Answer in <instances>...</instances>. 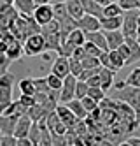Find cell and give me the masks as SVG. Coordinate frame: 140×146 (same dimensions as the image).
Masks as SVG:
<instances>
[{"mask_svg": "<svg viewBox=\"0 0 140 146\" xmlns=\"http://www.w3.org/2000/svg\"><path fill=\"white\" fill-rule=\"evenodd\" d=\"M56 113H58V116H60V120L63 121L68 127V130L70 129H74L75 125H77V121H79V118L75 116V114L68 109V106L67 104H58V108H56Z\"/></svg>", "mask_w": 140, "mask_h": 146, "instance_id": "cell-9", "label": "cell"}, {"mask_svg": "<svg viewBox=\"0 0 140 146\" xmlns=\"http://www.w3.org/2000/svg\"><path fill=\"white\" fill-rule=\"evenodd\" d=\"M12 102V88H0V104H9Z\"/></svg>", "mask_w": 140, "mask_h": 146, "instance_id": "cell-40", "label": "cell"}, {"mask_svg": "<svg viewBox=\"0 0 140 146\" xmlns=\"http://www.w3.org/2000/svg\"><path fill=\"white\" fill-rule=\"evenodd\" d=\"M35 4L37 5H44V4H49V2H47V0H35Z\"/></svg>", "mask_w": 140, "mask_h": 146, "instance_id": "cell-55", "label": "cell"}, {"mask_svg": "<svg viewBox=\"0 0 140 146\" xmlns=\"http://www.w3.org/2000/svg\"><path fill=\"white\" fill-rule=\"evenodd\" d=\"M18 86H19V92L23 93V95H35V92H37L34 78H23L18 83Z\"/></svg>", "mask_w": 140, "mask_h": 146, "instance_id": "cell-23", "label": "cell"}, {"mask_svg": "<svg viewBox=\"0 0 140 146\" xmlns=\"http://www.w3.org/2000/svg\"><path fill=\"white\" fill-rule=\"evenodd\" d=\"M96 2H98L100 5H103V7H105V5H109V4H112L110 0H96Z\"/></svg>", "mask_w": 140, "mask_h": 146, "instance_id": "cell-54", "label": "cell"}, {"mask_svg": "<svg viewBox=\"0 0 140 146\" xmlns=\"http://www.w3.org/2000/svg\"><path fill=\"white\" fill-rule=\"evenodd\" d=\"M77 78L68 74L65 79H63V86L60 90V104H67L70 100L75 99V86H77Z\"/></svg>", "mask_w": 140, "mask_h": 146, "instance_id": "cell-5", "label": "cell"}, {"mask_svg": "<svg viewBox=\"0 0 140 146\" xmlns=\"http://www.w3.org/2000/svg\"><path fill=\"white\" fill-rule=\"evenodd\" d=\"M34 18H35V21H37L40 27L51 23L53 19H55V11H53V5H49V4L37 5L35 13H34Z\"/></svg>", "mask_w": 140, "mask_h": 146, "instance_id": "cell-6", "label": "cell"}, {"mask_svg": "<svg viewBox=\"0 0 140 146\" xmlns=\"http://www.w3.org/2000/svg\"><path fill=\"white\" fill-rule=\"evenodd\" d=\"M123 14H124V11L117 2H112L103 7V18H116V16H123Z\"/></svg>", "mask_w": 140, "mask_h": 146, "instance_id": "cell-26", "label": "cell"}, {"mask_svg": "<svg viewBox=\"0 0 140 146\" xmlns=\"http://www.w3.org/2000/svg\"><path fill=\"white\" fill-rule=\"evenodd\" d=\"M14 83H16V78H14V74H11L9 70L0 76V88H12Z\"/></svg>", "mask_w": 140, "mask_h": 146, "instance_id": "cell-33", "label": "cell"}, {"mask_svg": "<svg viewBox=\"0 0 140 146\" xmlns=\"http://www.w3.org/2000/svg\"><path fill=\"white\" fill-rule=\"evenodd\" d=\"M114 74H116L114 70L105 69V67H100V72H98V76H100V86L105 92H109L114 86Z\"/></svg>", "mask_w": 140, "mask_h": 146, "instance_id": "cell-16", "label": "cell"}, {"mask_svg": "<svg viewBox=\"0 0 140 146\" xmlns=\"http://www.w3.org/2000/svg\"><path fill=\"white\" fill-rule=\"evenodd\" d=\"M128 143H130L131 146H140V137H130V139H126Z\"/></svg>", "mask_w": 140, "mask_h": 146, "instance_id": "cell-52", "label": "cell"}, {"mask_svg": "<svg viewBox=\"0 0 140 146\" xmlns=\"http://www.w3.org/2000/svg\"><path fill=\"white\" fill-rule=\"evenodd\" d=\"M89 92V85L86 81H77V86H75V99H84Z\"/></svg>", "mask_w": 140, "mask_h": 146, "instance_id": "cell-34", "label": "cell"}, {"mask_svg": "<svg viewBox=\"0 0 140 146\" xmlns=\"http://www.w3.org/2000/svg\"><path fill=\"white\" fill-rule=\"evenodd\" d=\"M53 11H55V19H56L58 23H63V21H67V19L70 18L65 2H55V5H53Z\"/></svg>", "mask_w": 140, "mask_h": 146, "instance_id": "cell-22", "label": "cell"}, {"mask_svg": "<svg viewBox=\"0 0 140 146\" xmlns=\"http://www.w3.org/2000/svg\"><path fill=\"white\" fill-rule=\"evenodd\" d=\"M16 146H34V141H32L30 137H19Z\"/></svg>", "mask_w": 140, "mask_h": 146, "instance_id": "cell-50", "label": "cell"}, {"mask_svg": "<svg viewBox=\"0 0 140 146\" xmlns=\"http://www.w3.org/2000/svg\"><path fill=\"white\" fill-rule=\"evenodd\" d=\"M14 7L18 9L19 14H28V16H34L37 4L35 0H14Z\"/></svg>", "mask_w": 140, "mask_h": 146, "instance_id": "cell-18", "label": "cell"}, {"mask_svg": "<svg viewBox=\"0 0 140 146\" xmlns=\"http://www.w3.org/2000/svg\"><path fill=\"white\" fill-rule=\"evenodd\" d=\"M5 55L11 58V60H21L25 56V48H23V42L21 40H18V39H14L12 42H11L9 46H7V49H5Z\"/></svg>", "mask_w": 140, "mask_h": 146, "instance_id": "cell-13", "label": "cell"}, {"mask_svg": "<svg viewBox=\"0 0 140 146\" xmlns=\"http://www.w3.org/2000/svg\"><path fill=\"white\" fill-rule=\"evenodd\" d=\"M84 56H88V55H86V51H84V46H77V48L74 49V53H72V56H70V58L82 62V60H84Z\"/></svg>", "mask_w": 140, "mask_h": 146, "instance_id": "cell-48", "label": "cell"}, {"mask_svg": "<svg viewBox=\"0 0 140 146\" xmlns=\"http://www.w3.org/2000/svg\"><path fill=\"white\" fill-rule=\"evenodd\" d=\"M65 4H67V11H68L70 18H74L75 21H79V19L86 14L82 0H65Z\"/></svg>", "mask_w": 140, "mask_h": 146, "instance_id": "cell-14", "label": "cell"}, {"mask_svg": "<svg viewBox=\"0 0 140 146\" xmlns=\"http://www.w3.org/2000/svg\"><path fill=\"white\" fill-rule=\"evenodd\" d=\"M100 64H102V67H105V69L114 70L112 62H110V56H109V51H103V53L100 55ZM114 72H116V70H114Z\"/></svg>", "mask_w": 140, "mask_h": 146, "instance_id": "cell-44", "label": "cell"}, {"mask_svg": "<svg viewBox=\"0 0 140 146\" xmlns=\"http://www.w3.org/2000/svg\"><path fill=\"white\" fill-rule=\"evenodd\" d=\"M40 135H42V129L39 127L37 123H34V125H32V129H30L28 137L34 141V144H37V143H39V139H40Z\"/></svg>", "mask_w": 140, "mask_h": 146, "instance_id": "cell-43", "label": "cell"}, {"mask_svg": "<svg viewBox=\"0 0 140 146\" xmlns=\"http://www.w3.org/2000/svg\"><path fill=\"white\" fill-rule=\"evenodd\" d=\"M138 2H140V0H138Z\"/></svg>", "mask_w": 140, "mask_h": 146, "instance_id": "cell-63", "label": "cell"}, {"mask_svg": "<svg viewBox=\"0 0 140 146\" xmlns=\"http://www.w3.org/2000/svg\"><path fill=\"white\" fill-rule=\"evenodd\" d=\"M102 30L103 32H110V30H121L123 28V16L116 18H100Z\"/></svg>", "mask_w": 140, "mask_h": 146, "instance_id": "cell-19", "label": "cell"}, {"mask_svg": "<svg viewBox=\"0 0 140 146\" xmlns=\"http://www.w3.org/2000/svg\"><path fill=\"white\" fill-rule=\"evenodd\" d=\"M124 42L130 46V51H131V62L135 64L137 60H140V42H138V39H135V37H126Z\"/></svg>", "mask_w": 140, "mask_h": 146, "instance_id": "cell-27", "label": "cell"}, {"mask_svg": "<svg viewBox=\"0 0 140 146\" xmlns=\"http://www.w3.org/2000/svg\"><path fill=\"white\" fill-rule=\"evenodd\" d=\"M35 81V90L37 92H42V93H49L51 88L47 85V78H34Z\"/></svg>", "mask_w": 140, "mask_h": 146, "instance_id": "cell-39", "label": "cell"}, {"mask_svg": "<svg viewBox=\"0 0 140 146\" xmlns=\"http://www.w3.org/2000/svg\"><path fill=\"white\" fill-rule=\"evenodd\" d=\"M117 146H131V144L128 143V141H123V143H119V144H117Z\"/></svg>", "mask_w": 140, "mask_h": 146, "instance_id": "cell-57", "label": "cell"}, {"mask_svg": "<svg viewBox=\"0 0 140 146\" xmlns=\"http://www.w3.org/2000/svg\"><path fill=\"white\" fill-rule=\"evenodd\" d=\"M110 2H117V0H110Z\"/></svg>", "mask_w": 140, "mask_h": 146, "instance_id": "cell-60", "label": "cell"}, {"mask_svg": "<svg viewBox=\"0 0 140 146\" xmlns=\"http://www.w3.org/2000/svg\"><path fill=\"white\" fill-rule=\"evenodd\" d=\"M124 81H126V85H130V86L140 88V67H135L130 74H128V78Z\"/></svg>", "mask_w": 140, "mask_h": 146, "instance_id": "cell-29", "label": "cell"}, {"mask_svg": "<svg viewBox=\"0 0 140 146\" xmlns=\"http://www.w3.org/2000/svg\"><path fill=\"white\" fill-rule=\"evenodd\" d=\"M117 51H119V55L124 58V62H126V65H130V64H133L131 62V51H130V46H128L126 42L124 44H121L119 48H117Z\"/></svg>", "mask_w": 140, "mask_h": 146, "instance_id": "cell-41", "label": "cell"}, {"mask_svg": "<svg viewBox=\"0 0 140 146\" xmlns=\"http://www.w3.org/2000/svg\"><path fill=\"white\" fill-rule=\"evenodd\" d=\"M117 4L123 7V11H140V2L138 0H117Z\"/></svg>", "mask_w": 140, "mask_h": 146, "instance_id": "cell-31", "label": "cell"}, {"mask_svg": "<svg viewBox=\"0 0 140 146\" xmlns=\"http://www.w3.org/2000/svg\"><path fill=\"white\" fill-rule=\"evenodd\" d=\"M138 14L140 11H126L123 14V34L124 37L138 39Z\"/></svg>", "mask_w": 140, "mask_h": 146, "instance_id": "cell-4", "label": "cell"}, {"mask_svg": "<svg viewBox=\"0 0 140 146\" xmlns=\"http://www.w3.org/2000/svg\"><path fill=\"white\" fill-rule=\"evenodd\" d=\"M81 102H82V106H84V109L88 111V113H93L95 109H98V108H100V104L96 102L95 99H91L89 95H86L84 99H81Z\"/></svg>", "mask_w": 140, "mask_h": 146, "instance_id": "cell-37", "label": "cell"}, {"mask_svg": "<svg viewBox=\"0 0 140 146\" xmlns=\"http://www.w3.org/2000/svg\"><path fill=\"white\" fill-rule=\"evenodd\" d=\"M26 114L30 116V120L34 121V123H39L40 120H46L47 118L49 111L44 106H40V104H35V106H32V108L26 109Z\"/></svg>", "mask_w": 140, "mask_h": 146, "instance_id": "cell-17", "label": "cell"}, {"mask_svg": "<svg viewBox=\"0 0 140 146\" xmlns=\"http://www.w3.org/2000/svg\"><path fill=\"white\" fill-rule=\"evenodd\" d=\"M86 83H88V85L89 86H100V76L98 74H96V76H93V78H89L88 81H86Z\"/></svg>", "mask_w": 140, "mask_h": 146, "instance_id": "cell-51", "label": "cell"}, {"mask_svg": "<svg viewBox=\"0 0 140 146\" xmlns=\"http://www.w3.org/2000/svg\"><path fill=\"white\" fill-rule=\"evenodd\" d=\"M34 146H37V144H34Z\"/></svg>", "mask_w": 140, "mask_h": 146, "instance_id": "cell-62", "label": "cell"}, {"mask_svg": "<svg viewBox=\"0 0 140 146\" xmlns=\"http://www.w3.org/2000/svg\"><path fill=\"white\" fill-rule=\"evenodd\" d=\"M4 114H9V116H23V114H26V108L21 104L19 100H12L7 106V109H5V113Z\"/></svg>", "mask_w": 140, "mask_h": 146, "instance_id": "cell-25", "label": "cell"}, {"mask_svg": "<svg viewBox=\"0 0 140 146\" xmlns=\"http://www.w3.org/2000/svg\"><path fill=\"white\" fill-rule=\"evenodd\" d=\"M84 51H86V55L88 56H95V58H100V55L103 53V51L96 46V44H93V42H89V40H86V44H84Z\"/></svg>", "mask_w": 140, "mask_h": 146, "instance_id": "cell-32", "label": "cell"}, {"mask_svg": "<svg viewBox=\"0 0 140 146\" xmlns=\"http://www.w3.org/2000/svg\"><path fill=\"white\" fill-rule=\"evenodd\" d=\"M105 37H107V44H109V51L117 49L121 44H124V40H126L123 30H110V32H105Z\"/></svg>", "mask_w": 140, "mask_h": 146, "instance_id": "cell-11", "label": "cell"}, {"mask_svg": "<svg viewBox=\"0 0 140 146\" xmlns=\"http://www.w3.org/2000/svg\"><path fill=\"white\" fill-rule=\"evenodd\" d=\"M5 4H9V5H14V0H4Z\"/></svg>", "mask_w": 140, "mask_h": 146, "instance_id": "cell-58", "label": "cell"}, {"mask_svg": "<svg viewBox=\"0 0 140 146\" xmlns=\"http://www.w3.org/2000/svg\"><path fill=\"white\" fill-rule=\"evenodd\" d=\"M82 5H84V13L86 14H91L96 18H103V5H100L96 0H82Z\"/></svg>", "mask_w": 140, "mask_h": 146, "instance_id": "cell-20", "label": "cell"}, {"mask_svg": "<svg viewBox=\"0 0 140 146\" xmlns=\"http://www.w3.org/2000/svg\"><path fill=\"white\" fill-rule=\"evenodd\" d=\"M18 116H9V114H0V130L4 135H14V129L18 123Z\"/></svg>", "mask_w": 140, "mask_h": 146, "instance_id": "cell-12", "label": "cell"}, {"mask_svg": "<svg viewBox=\"0 0 140 146\" xmlns=\"http://www.w3.org/2000/svg\"><path fill=\"white\" fill-rule=\"evenodd\" d=\"M51 72H53V74H56L58 78L65 79L70 74V60H68V56L58 55L56 60L53 62V65H51Z\"/></svg>", "mask_w": 140, "mask_h": 146, "instance_id": "cell-7", "label": "cell"}, {"mask_svg": "<svg viewBox=\"0 0 140 146\" xmlns=\"http://www.w3.org/2000/svg\"><path fill=\"white\" fill-rule=\"evenodd\" d=\"M138 42H140V35H138Z\"/></svg>", "mask_w": 140, "mask_h": 146, "instance_id": "cell-61", "label": "cell"}, {"mask_svg": "<svg viewBox=\"0 0 140 146\" xmlns=\"http://www.w3.org/2000/svg\"><path fill=\"white\" fill-rule=\"evenodd\" d=\"M32 125H34V121L30 120L28 114H23V116H19L18 123H16V129H14V137H28L30 134V129Z\"/></svg>", "mask_w": 140, "mask_h": 146, "instance_id": "cell-10", "label": "cell"}, {"mask_svg": "<svg viewBox=\"0 0 140 146\" xmlns=\"http://www.w3.org/2000/svg\"><path fill=\"white\" fill-rule=\"evenodd\" d=\"M86 40H89V42L96 44L102 51H109V44H107V37H105V32H103V30L86 34Z\"/></svg>", "mask_w": 140, "mask_h": 146, "instance_id": "cell-15", "label": "cell"}, {"mask_svg": "<svg viewBox=\"0 0 140 146\" xmlns=\"http://www.w3.org/2000/svg\"><path fill=\"white\" fill-rule=\"evenodd\" d=\"M18 100H19L21 104H23V106H25L26 109H28V108H32V106H35V104H37L34 95H23V93H21V97H19Z\"/></svg>", "mask_w": 140, "mask_h": 146, "instance_id": "cell-45", "label": "cell"}, {"mask_svg": "<svg viewBox=\"0 0 140 146\" xmlns=\"http://www.w3.org/2000/svg\"><path fill=\"white\" fill-rule=\"evenodd\" d=\"M2 137H4V134H2V130H0V141H2Z\"/></svg>", "mask_w": 140, "mask_h": 146, "instance_id": "cell-59", "label": "cell"}, {"mask_svg": "<svg viewBox=\"0 0 140 146\" xmlns=\"http://www.w3.org/2000/svg\"><path fill=\"white\" fill-rule=\"evenodd\" d=\"M40 30H42V27L35 21V18L28 16V14H19L9 27V32L18 40H21V42H25L34 34H40Z\"/></svg>", "mask_w": 140, "mask_h": 146, "instance_id": "cell-1", "label": "cell"}, {"mask_svg": "<svg viewBox=\"0 0 140 146\" xmlns=\"http://www.w3.org/2000/svg\"><path fill=\"white\" fill-rule=\"evenodd\" d=\"M126 86V81H117L116 83V90H123Z\"/></svg>", "mask_w": 140, "mask_h": 146, "instance_id": "cell-53", "label": "cell"}, {"mask_svg": "<svg viewBox=\"0 0 140 146\" xmlns=\"http://www.w3.org/2000/svg\"><path fill=\"white\" fill-rule=\"evenodd\" d=\"M46 78H47V85H49L51 90H58V92L61 90V86H63V79L61 78H58L56 74H53V72Z\"/></svg>", "mask_w": 140, "mask_h": 146, "instance_id": "cell-35", "label": "cell"}, {"mask_svg": "<svg viewBox=\"0 0 140 146\" xmlns=\"http://www.w3.org/2000/svg\"><path fill=\"white\" fill-rule=\"evenodd\" d=\"M114 99H119L121 102L128 104L131 109H135L137 114H140V88L126 85L123 90H119V93Z\"/></svg>", "mask_w": 140, "mask_h": 146, "instance_id": "cell-2", "label": "cell"}, {"mask_svg": "<svg viewBox=\"0 0 140 146\" xmlns=\"http://www.w3.org/2000/svg\"><path fill=\"white\" fill-rule=\"evenodd\" d=\"M109 56H110V62H112V67H114V70L117 72L119 69H123L124 65H126V62H124V58L119 55V51L117 49H112V51H109Z\"/></svg>", "mask_w": 140, "mask_h": 146, "instance_id": "cell-28", "label": "cell"}, {"mask_svg": "<svg viewBox=\"0 0 140 146\" xmlns=\"http://www.w3.org/2000/svg\"><path fill=\"white\" fill-rule=\"evenodd\" d=\"M98 72H100V69H84V70H82V74L79 76V79H81V81H88L89 78L96 76Z\"/></svg>", "mask_w": 140, "mask_h": 146, "instance_id": "cell-47", "label": "cell"}, {"mask_svg": "<svg viewBox=\"0 0 140 146\" xmlns=\"http://www.w3.org/2000/svg\"><path fill=\"white\" fill-rule=\"evenodd\" d=\"M60 121H61V120H60V116H58V113H56V111H51V113L47 114V118H46V125H47V129H49V130H53Z\"/></svg>", "mask_w": 140, "mask_h": 146, "instance_id": "cell-42", "label": "cell"}, {"mask_svg": "<svg viewBox=\"0 0 140 146\" xmlns=\"http://www.w3.org/2000/svg\"><path fill=\"white\" fill-rule=\"evenodd\" d=\"M5 109H7L5 104H0V114H4V113H5Z\"/></svg>", "mask_w": 140, "mask_h": 146, "instance_id": "cell-56", "label": "cell"}, {"mask_svg": "<svg viewBox=\"0 0 140 146\" xmlns=\"http://www.w3.org/2000/svg\"><path fill=\"white\" fill-rule=\"evenodd\" d=\"M67 40H68V42H72L74 46H84L86 44V32H84V30H81V28H74L72 32L68 34Z\"/></svg>", "mask_w": 140, "mask_h": 146, "instance_id": "cell-24", "label": "cell"}, {"mask_svg": "<svg viewBox=\"0 0 140 146\" xmlns=\"http://www.w3.org/2000/svg\"><path fill=\"white\" fill-rule=\"evenodd\" d=\"M67 106H68V109L77 116L79 120H86L89 116V113L84 109V106H82V102H81V99H74V100H70V102H67Z\"/></svg>", "mask_w": 140, "mask_h": 146, "instance_id": "cell-21", "label": "cell"}, {"mask_svg": "<svg viewBox=\"0 0 140 146\" xmlns=\"http://www.w3.org/2000/svg\"><path fill=\"white\" fill-rule=\"evenodd\" d=\"M11 64H12V60H11L5 53H4V51H0V69H2V70H9V65Z\"/></svg>", "mask_w": 140, "mask_h": 146, "instance_id": "cell-46", "label": "cell"}, {"mask_svg": "<svg viewBox=\"0 0 140 146\" xmlns=\"http://www.w3.org/2000/svg\"><path fill=\"white\" fill-rule=\"evenodd\" d=\"M84 69H100V58H95V56H84V60L81 62Z\"/></svg>", "mask_w": 140, "mask_h": 146, "instance_id": "cell-36", "label": "cell"}, {"mask_svg": "<svg viewBox=\"0 0 140 146\" xmlns=\"http://www.w3.org/2000/svg\"><path fill=\"white\" fill-rule=\"evenodd\" d=\"M105 93H107V92H105L102 86H89V92H88V95H89L91 99H95L96 102L100 104V102L105 99Z\"/></svg>", "mask_w": 140, "mask_h": 146, "instance_id": "cell-30", "label": "cell"}, {"mask_svg": "<svg viewBox=\"0 0 140 146\" xmlns=\"http://www.w3.org/2000/svg\"><path fill=\"white\" fill-rule=\"evenodd\" d=\"M68 60H70V74L79 79V76L82 74V70H84L82 64H81L79 60H74V58H68Z\"/></svg>", "mask_w": 140, "mask_h": 146, "instance_id": "cell-38", "label": "cell"}, {"mask_svg": "<svg viewBox=\"0 0 140 146\" xmlns=\"http://www.w3.org/2000/svg\"><path fill=\"white\" fill-rule=\"evenodd\" d=\"M77 28L84 30L86 34H89V32H98V30H102L100 18L91 16V14H84L79 21H77Z\"/></svg>", "mask_w": 140, "mask_h": 146, "instance_id": "cell-8", "label": "cell"}, {"mask_svg": "<svg viewBox=\"0 0 140 146\" xmlns=\"http://www.w3.org/2000/svg\"><path fill=\"white\" fill-rule=\"evenodd\" d=\"M23 48H25V55L26 56H37V55H42L47 51V44H46V37L42 34H34L30 35L25 42H23Z\"/></svg>", "mask_w": 140, "mask_h": 146, "instance_id": "cell-3", "label": "cell"}, {"mask_svg": "<svg viewBox=\"0 0 140 146\" xmlns=\"http://www.w3.org/2000/svg\"><path fill=\"white\" fill-rule=\"evenodd\" d=\"M18 144V137L14 135H4L2 141H0V146H16Z\"/></svg>", "mask_w": 140, "mask_h": 146, "instance_id": "cell-49", "label": "cell"}]
</instances>
